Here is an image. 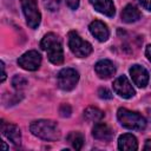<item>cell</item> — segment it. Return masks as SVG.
Segmentation results:
<instances>
[{
  "mask_svg": "<svg viewBox=\"0 0 151 151\" xmlns=\"http://www.w3.org/2000/svg\"><path fill=\"white\" fill-rule=\"evenodd\" d=\"M94 71L99 76V78L107 79V78H110V77H112L114 74L116 67H114L112 61H110L107 59H103V60H99L94 65Z\"/></svg>",
  "mask_w": 151,
  "mask_h": 151,
  "instance_id": "cell-12",
  "label": "cell"
},
{
  "mask_svg": "<svg viewBox=\"0 0 151 151\" xmlns=\"http://www.w3.org/2000/svg\"><path fill=\"white\" fill-rule=\"evenodd\" d=\"M113 90L119 97L125 99H129L134 96V88L125 76H120L113 81Z\"/></svg>",
  "mask_w": 151,
  "mask_h": 151,
  "instance_id": "cell-8",
  "label": "cell"
},
{
  "mask_svg": "<svg viewBox=\"0 0 151 151\" xmlns=\"http://www.w3.org/2000/svg\"><path fill=\"white\" fill-rule=\"evenodd\" d=\"M144 150H146V151H151V139H147V140L145 142Z\"/></svg>",
  "mask_w": 151,
  "mask_h": 151,
  "instance_id": "cell-26",
  "label": "cell"
},
{
  "mask_svg": "<svg viewBox=\"0 0 151 151\" xmlns=\"http://www.w3.org/2000/svg\"><path fill=\"white\" fill-rule=\"evenodd\" d=\"M71 112H72V110H71V106L68 104H63L59 109V113L61 117H70Z\"/></svg>",
  "mask_w": 151,
  "mask_h": 151,
  "instance_id": "cell-20",
  "label": "cell"
},
{
  "mask_svg": "<svg viewBox=\"0 0 151 151\" xmlns=\"http://www.w3.org/2000/svg\"><path fill=\"white\" fill-rule=\"evenodd\" d=\"M29 130L35 137L47 142H54L60 138V130L57 123L50 119L34 120L29 125Z\"/></svg>",
  "mask_w": 151,
  "mask_h": 151,
  "instance_id": "cell-1",
  "label": "cell"
},
{
  "mask_svg": "<svg viewBox=\"0 0 151 151\" xmlns=\"http://www.w3.org/2000/svg\"><path fill=\"white\" fill-rule=\"evenodd\" d=\"M117 117H118V120L120 122V124L124 127L130 129V130L142 131L146 126V120L144 119V117L142 114H139L138 112H134V111H130L125 107H120L118 110Z\"/></svg>",
  "mask_w": 151,
  "mask_h": 151,
  "instance_id": "cell-3",
  "label": "cell"
},
{
  "mask_svg": "<svg viewBox=\"0 0 151 151\" xmlns=\"http://www.w3.org/2000/svg\"><path fill=\"white\" fill-rule=\"evenodd\" d=\"M92 134L97 140L110 142L113 137V131L105 123H97L92 129Z\"/></svg>",
  "mask_w": 151,
  "mask_h": 151,
  "instance_id": "cell-13",
  "label": "cell"
},
{
  "mask_svg": "<svg viewBox=\"0 0 151 151\" xmlns=\"http://www.w3.org/2000/svg\"><path fill=\"white\" fill-rule=\"evenodd\" d=\"M139 2L145 9L151 11V0H139Z\"/></svg>",
  "mask_w": 151,
  "mask_h": 151,
  "instance_id": "cell-23",
  "label": "cell"
},
{
  "mask_svg": "<svg viewBox=\"0 0 151 151\" xmlns=\"http://www.w3.org/2000/svg\"><path fill=\"white\" fill-rule=\"evenodd\" d=\"M140 18V12L133 5H126L122 11V20L124 22L131 24Z\"/></svg>",
  "mask_w": 151,
  "mask_h": 151,
  "instance_id": "cell-16",
  "label": "cell"
},
{
  "mask_svg": "<svg viewBox=\"0 0 151 151\" xmlns=\"http://www.w3.org/2000/svg\"><path fill=\"white\" fill-rule=\"evenodd\" d=\"M88 29L91 32V34L99 41H106L109 39L110 35V31L107 28V26L100 21V20H94L90 24Z\"/></svg>",
  "mask_w": 151,
  "mask_h": 151,
  "instance_id": "cell-11",
  "label": "cell"
},
{
  "mask_svg": "<svg viewBox=\"0 0 151 151\" xmlns=\"http://www.w3.org/2000/svg\"><path fill=\"white\" fill-rule=\"evenodd\" d=\"M2 146H4V149H5V150H7V146H6V144H5V142H2Z\"/></svg>",
  "mask_w": 151,
  "mask_h": 151,
  "instance_id": "cell-27",
  "label": "cell"
},
{
  "mask_svg": "<svg viewBox=\"0 0 151 151\" xmlns=\"http://www.w3.org/2000/svg\"><path fill=\"white\" fill-rule=\"evenodd\" d=\"M98 96L101 99H111L112 98V93L107 88H105V87H100L98 90Z\"/></svg>",
  "mask_w": 151,
  "mask_h": 151,
  "instance_id": "cell-21",
  "label": "cell"
},
{
  "mask_svg": "<svg viewBox=\"0 0 151 151\" xmlns=\"http://www.w3.org/2000/svg\"><path fill=\"white\" fill-rule=\"evenodd\" d=\"M12 85L15 90H21L27 85V80L21 76H15L12 79Z\"/></svg>",
  "mask_w": 151,
  "mask_h": 151,
  "instance_id": "cell-19",
  "label": "cell"
},
{
  "mask_svg": "<svg viewBox=\"0 0 151 151\" xmlns=\"http://www.w3.org/2000/svg\"><path fill=\"white\" fill-rule=\"evenodd\" d=\"M66 4L71 9H77L79 6V0H66Z\"/></svg>",
  "mask_w": 151,
  "mask_h": 151,
  "instance_id": "cell-22",
  "label": "cell"
},
{
  "mask_svg": "<svg viewBox=\"0 0 151 151\" xmlns=\"http://www.w3.org/2000/svg\"><path fill=\"white\" fill-rule=\"evenodd\" d=\"M118 149L119 150H126V151H134L138 149L137 138L131 133L122 134L118 139Z\"/></svg>",
  "mask_w": 151,
  "mask_h": 151,
  "instance_id": "cell-15",
  "label": "cell"
},
{
  "mask_svg": "<svg viewBox=\"0 0 151 151\" xmlns=\"http://www.w3.org/2000/svg\"><path fill=\"white\" fill-rule=\"evenodd\" d=\"M40 47L44 51H46L47 58L52 64L60 65L64 61V52H63L61 41L57 34L47 33L42 38V40L40 42Z\"/></svg>",
  "mask_w": 151,
  "mask_h": 151,
  "instance_id": "cell-2",
  "label": "cell"
},
{
  "mask_svg": "<svg viewBox=\"0 0 151 151\" xmlns=\"http://www.w3.org/2000/svg\"><path fill=\"white\" fill-rule=\"evenodd\" d=\"M18 64L21 68L26 71H35L41 64V55L34 50L28 51L18 59Z\"/></svg>",
  "mask_w": 151,
  "mask_h": 151,
  "instance_id": "cell-7",
  "label": "cell"
},
{
  "mask_svg": "<svg viewBox=\"0 0 151 151\" xmlns=\"http://www.w3.org/2000/svg\"><path fill=\"white\" fill-rule=\"evenodd\" d=\"M130 74L131 78L138 87H145L149 83V72L145 67L140 65H133L130 67Z\"/></svg>",
  "mask_w": 151,
  "mask_h": 151,
  "instance_id": "cell-10",
  "label": "cell"
},
{
  "mask_svg": "<svg viewBox=\"0 0 151 151\" xmlns=\"http://www.w3.org/2000/svg\"><path fill=\"white\" fill-rule=\"evenodd\" d=\"M90 4L94 7V9L106 17H113L116 13L114 5L112 0H90Z\"/></svg>",
  "mask_w": 151,
  "mask_h": 151,
  "instance_id": "cell-14",
  "label": "cell"
},
{
  "mask_svg": "<svg viewBox=\"0 0 151 151\" xmlns=\"http://www.w3.org/2000/svg\"><path fill=\"white\" fill-rule=\"evenodd\" d=\"M68 47L72 51V53L76 54L77 57H79V58L87 57L92 52L91 44L83 40L81 37L74 31L68 33Z\"/></svg>",
  "mask_w": 151,
  "mask_h": 151,
  "instance_id": "cell-4",
  "label": "cell"
},
{
  "mask_svg": "<svg viewBox=\"0 0 151 151\" xmlns=\"http://www.w3.org/2000/svg\"><path fill=\"white\" fill-rule=\"evenodd\" d=\"M20 2H21L22 12L26 17L27 25L31 28L35 29L41 21V15H40L37 1L35 0H20Z\"/></svg>",
  "mask_w": 151,
  "mask_h": 151,
  "instance_id": "cell-5",
  "label": "cell"
},
{
  "mask_svg": "<svg viewBox=\"0 0 151 151\" xmlns=\"http://www.w3.org/2000/svg\"><path fill=\"white\" fill-rule=\"evenodd\" d=\"M79 74L73 68H63L58 73V86L64 91H71L76 87Z\"/></svg>",
  "mask_w": 151,
  "mask_h": 151,
  "instance_id": "cell-6",
  "label": "cell"
},
{
  "mask_svg": "<svg viewBox=\"0 0 151 151\" xmlns=\"http://www.w3.org/2000/svg\"><path fill=\"white\" fill-rule=\"evenodd\" d=\"M6 79V71H5V64L1 61V83H4Z\"/></svg>",
  "mask_w": 151,
  "mask_h": 151,
  "instance_id": "cell-24",
  "label": "cell"
},
{
  "mask_svg": "<svg viewBox=\"0 0 151 151\" xmlns=\"http://www.w3.org/2000/svg\"><path fill=\"white\" fill-rule=\"evenodd\" d=\"M1 133L8 140H11L14 145L21 144V132L17 125L7 123L5 120H1Z\"/></svg>",
  "mask_w": 151,
  "mask_h": 151,
  "instance_id": "cell-9",
  "label": "cell"
},
{
  "mask_svg": "<svg viewBox=\"0 0 151 151\" xmlns=\"http://www.w3.org/2000/svg\"><path fill=\"white\" fill-rule=\"evenodd\" d=\"M145 54H146L147 59L151 61V45H147V46H146V50H145Z\"/></svg>",
  "mask_w": 151,
  "mask_h": 151,
  "instance_id": "cell-25",
  "label": "cell"
},
{
  "mask_svg": "<svg viewBox=\"0 0 151 151\" xmlns=\"http://www.w3.org/2000/svg\"><path fill=\"white\" fill-rule=\"evenodd\" d=\"M67 142L71 144V146L74 150H80L84 145V137L80 132L73 131L67 136Z\"/></svg>",
  "mask_w": 151,
  "mask_h": 151,
  "instance_id": "cell-18",
  "label": "cell"
},
{
  "mask_svg": "<svg viewBox=\"0 0 151 151\" xmlns=\"http://www.w3.org/2000/svg\"><path fill=\"white\" fill-rule=\"evenodd\" d=\"M84 117L88 120V122H100L104 118V112L101 110H99L98 107L94 106H88L85 109L84 111Z\"/></svg>",
  "mask_w": 151,
  "mask_h": 151,
  "instance_id": "cell-17",
  "label": "cell"
}]
</instances>
